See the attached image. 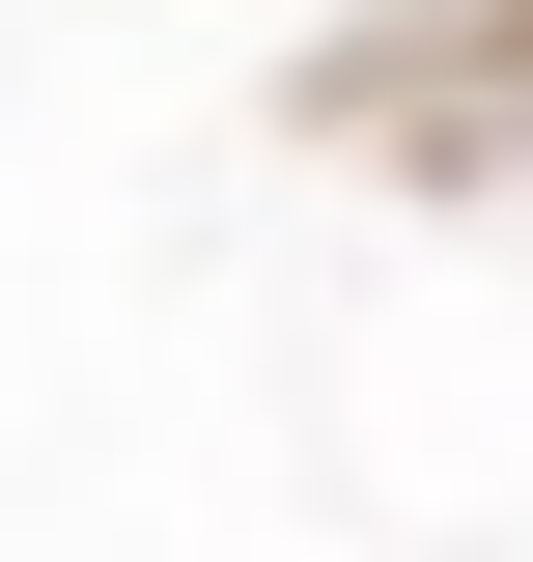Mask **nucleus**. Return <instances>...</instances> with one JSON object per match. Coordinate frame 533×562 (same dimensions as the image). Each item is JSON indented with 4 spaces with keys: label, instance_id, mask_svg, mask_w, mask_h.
<instances>
[]
</instances>
